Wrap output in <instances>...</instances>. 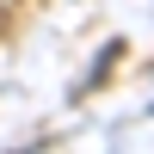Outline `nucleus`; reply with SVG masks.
Listing matches in <instances>:
<instances>
[{
    "instance_id": "f257e3e1",
    "label": "nucleus",
    "mask_w": 154,
    "mask_h": 154,
    "mask_svg": "<svg viewBox=\"0 0 154 154\" xmlns=\"http://www.w3.org/2000/svg\"><path fill=\"white\" fill-rule=\"evenodd\" d=\"M6 25H12V6H6V0H0V31H6Z\"/></svg>"
}]
</instances>
